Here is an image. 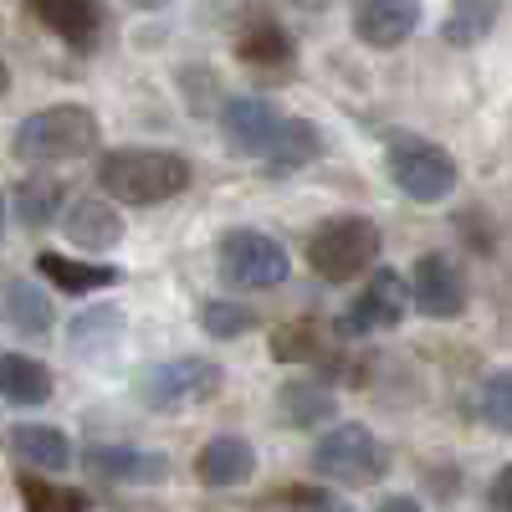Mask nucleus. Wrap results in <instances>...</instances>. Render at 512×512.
Segmentation results:
<instances>
[{"label": "nucleus", "mask_w": 512, "mask_h": 512, "mask_svg": "<svg viewBox=\"0 0 512 512\" xmlns=\"http://www.w3.org/2000/svg\"><path fill=\"white\" fill-rule=\"evenodd\" d=\"M190 185V159L175 149H113L98 159V190L113 205H159Z\"/></svg>", "instance_id": "1"}, {"label": "nucleus", "mask_w": 512, "mask_h": 512, "mask_svg": "<svg viewBox=\"0 0 512 512\" xmlns=\"http://www.w3.org/2000/svg\"><path fill=\"white\" fill-rule=\"evenodd\" d=\"M98 139H103V128H98V118L88 108L82 103H57V108H41L26 123H16L11 154L21 164H67V159L93 154Z\"/></svg>", "instance_id": "2"}, {"label": "nucleus", "mask_w": 512, "mask_h": 512, "mask_svg": "<svg viewBox=\"0 0 512 512\" xmlns=\"http://www.w3.org/2000/svg\"><path fill=\"white\" fill-rule=\"evenodd\" d=\"M379 246H384V236L369 216H328L308 236V267L323 282H354L359 272H369L379 262Z\"/></svg>", "instance_id": "3"}, {"label": "nucleus", "mask_w": 512, "mask_h": 512, "mask_svg": "<svg viewBox=\"0 0 512 512\" xmlns=\"http://www.w3.org/2000/svg\"><path fill=\"white\" fill-rule=\"evenodd\" d=\"M221 384H226V374H221V364H210V359H164V364L139 369L134 395L154 415H180L190 405H210L221 395Z\"/></svg>", "instance_id": "4"}, {"label": "nucleus", "mask_w": 512, "mask_h": 512, "mask_svg": "<svg viewBox=\"0 0 512 512\" xmlns=\"http://www.w3.org/2000/svg\"><path fill=\"white\" fill-rule=\"evenodd\" d=\"M384 169L400 185V195H410L420 205H436L456 190V159L420 134H395L384 144Z\"/></svg>", "instance_id": "5"}, {"label": "nucleus", "mask_w": 512, "mask_h": 512, "mask_svg": "<svg viewBox=\"0 0 512 512\" xmlns=\"http://www.w3.org/2000/svg\"><path fill=\"white\" fill-rule=\"evenodd\" d=\"M313 472L344 487H369L390 472V451L369 431V425H333L313 446Z\"/></svg>", "instance_id": "6"}, {"label": "nucleus", "mask_w": 512, "mask_h": 512, "mask_svg": "<svg viewBox=\"0 0 512 512\" xmlns=\"http://www.w3.org/2000/svg\"><path fill=\"white\" fill-rule=\"evenodd\" d=\"M216 267H221V277L236 282V287H282L287 272H292L282 241L267 236V231H256V226H236V231L221 236Z\"/></svg>", "instance_id": "7"}, {"label": "nucleus", "mask_w": 512, "mask_h": 512, "mask_svg": "<svg viewBox=\"0 0 512 512\" xmlns=\"http://www.w3.org/2000/svg\"><path fill=\"white\" fill-rule=\"evenodd\" d=\"M405 308H410V277H400L395 267H379L359 297L344 308L338 318V333L344 338H364V333H379V328H400L405 323Z\"/></svg>", "instance_id": "8"}, {"label": "nucleus", "mask_w": 512, "mask_h": 512, "mask_svg": "<svg viewBox=\"0 0 512 512\" xmlns=\"http://www.w3.org/2000/svg\"><path fill=\"white\" fill-rule=\"evenodd\" d=\"M410 303L425 313V318H461L466 308V277L451 256L441 251H425L420 262L410 267Z\"/></svg>", "instance_id": "9"}, {"label": "nucleus", "mask_w": 512, "mask_h": 512, "mask_svg": "<svg viewBox=\"0 0 512 512\" xmlns=\"http://www.w3.org/2000/svg\"><path fill=\"white\" fill-rule=\"evenodd\" d=\"M82 472L113 487H154L169 477V456L139 451V446H88L82 451Z\"/></svg>", "instance_id": "10"}, {"label": "nucleus", "mask_w": 512, "mask_h": 512, "mask_svg": "<svg viewBox=\"0 0 512 512\" xmlns=\"http://www.w3.org/2000/svg\"><path fill=\"white\" fill-rule=\"evenodd\" d=\"M354 36L374 52H390L420 26V0H349Z\"/></svg>", "instance_id": "11"}, {"label": "nucleus", "mask_w": 512, "mask_h": 512, "mask_svg": "<svg viewBox=\"0 0 512 512\" xmlns=\"http://www.w3.org/2000/svg\"><path fill=\"white\" fill-rule=\"evenodd\" d=\"M277 134V108L267 98H226L221 103V139L236 154H267Z\"/></svg>", "instance_id": "12"}, {"label": "nucleus", "mask_w": 512, "mask_h": 512, "mask_svg": "<svg viewBox=\"0 0 512 512\" xmlns=\"http://www.w3.org/2000/svg\"><path fill=\"white\" fill-rule=\"evenodd\" d=\"M26 6H31V16L47 26L52 36H62L67 47H77V52L98 47V31H103L98 0H26Z\"/></svg>", "instance_id": "13"}, {"label": "nucleus", "mask_w": 512, "mask_h": 512, "mask_svg": "<svg viewBox=\"0 0 512 512\" xmlns=\"http://www.w3.org/2000/svg\"><path fill=\"white\" fill-rule=\"evenodd\" d=\"M62 226L67 236L82 246V251H113L123 241V216H118V205L103 200V195H82L62 210Z\"/></svg>", "instance_id": "14"}, {"label": "nucleus", "mask_w": 512, "mask_h": 512, "mask_svg": "<svg viewBox=\"0 0 512 512\" xmlns=\"http://www.w3.org/2000/svg\"><path fill=\"white\" fill-rule=\"evenodd\" d=\"M195 472L205 487H246L256 477V451L246 436H216V441H205Z\"/></svg>", "instance_id": "15"}, {"label": "nucleus", "mask_w": 512, "mask_h": 512, "mask_svg": "<svg viewBox=\"0 0 512 512\" xmlns=\"http://www.w3.org/2000/svg\"><path fill=\"white\" fill-rule=\"evenodd\" d=\"M338 400H333V384L323 379H287L277 390V415L287 425H297V431H313V425L333 420Z\"/></svg>", "instance_id": "16"}, {"label": "nucleus", "mask_w": 512, "mask_h": 512, "mask_svg": "<svg viewBox=\"0 0 512 512\" xmlns=\"http://www.w3.org/2000/svg\"><path fill=\"white\" fill-rule=\"evenodd\" d=\"M0 318H6L16 333H52V297L41 292L31 277H16L0 287Z\"/></svg>", "instance_id": "17"}, {"label": "nucleus", "mask_w": 512, "mask_h": 512, "mask_svg": "<svg viewBox=\"0 0 512 512\" xmlns=\"http://www.w3.org/2000/svg\"><path fill=\"white\" fill-rule=\"evenodd\" d=\"M36 272L41 277H52L62 292H72V297H82V292H103V287H113L123 272L118 267H108V262H77V256H62V251H41L36 256Z\"/></svg>", "instance_id": "18"}, {"label": "nucleus", "mask_w": 512, "mask_h": 512, "mask_svg": "<svg viewBox=\"0 0 512 512\" xmlns=\"http://www.w3.org/2000/svg\"><path fill=\"white\" fill-rule=\"evenodd\" d=\"M323 154V134L308 118H277V134L267 144V169H303Z\"/></svg>", "instance_id": "19"}, {"label": "nucleus", "mask_w": 512, "mask_h": 512, "mask_svg": "<svg viewBox=\"0 0 512 512\" xmlns=\"http://www.w3.org/2000/svg\"><path fill=\"white\" fill-rule=\"evenodd\" d=\"M62 205H67V185L57 175H26L16 185V221L26 231H41V226H52L62 216Z\"/></svg>", "instance_id": "20"}, {"label": "nucleus", "mask_w": 512, "mask_h": 512, "mask_svg": "<svg viewBox=\"0 0 512 512\" xmlns=\"http://www.w3.org/2000/svg\"><path fill=\"white\" fill-rule=\"evenodd\" d=\"M0 400L11 405H47L52 400V374L26 354H0Z\"/></svg>", "instance_id": "21"}, {"label": "nucleus", "mask_w": 512, "mask_h": 512, "mask_svg": "<svg viewBox=\"0 0 512 512\" xmlns=\"http://www.w3.org/2000/svg\"><path fill=\"white\" fill-rule=\"evenodd\" d=\"M11 446H16L21 461L41 466V472H62V466L72 461V441H67V431H57V425H16Z\"/></svg>", "instance_id": "22"}, {"label": "nucleus", "mask_w": 512, "mask_h": 512, "mask_svg": "<svg viewBox=\"0 0 512 512\" xmlns=\"http://www.w3.org/2000/svg\"><path fill=\"white\" fill-rule=\"evenodd\" d=\"M236 57L251 62V67H287L292 62V41L277 21H251L241 36H236Z\"/></svg>", "instance_id": "23"}, {"label": "nucleus", "mask_w": 512, "mask_h": 512, "mask_svg": "<svg viewBox=\"0 0 512 512\" xmlns=\"http://www.w3.org/2000/svg\"><path fill=\"white\" fill-rule=\"evenodd\" d=\"M497 26V0H451V11L441 21V36L451 47H477V41Z\"/></svg>", "instance_id": "24"}, {"label": "nucleus", "mask_w": 512, "mask_h": 512, "mask_svg": "<svg viewBox=\"0 0 512 512\" xmlns=\"http://www.w3.org/2000/svg\"><path fill=\"white\" fill-rule=\"evenodd\" d=\"M16 492H21V507H26V512H88V492L41 482V477H31V472L16 482Z\"/></svg>", "instance_id": "25"}, {"label": "nucleus", "mask_w": 512, "mask_h": 512, "mask_svg": "<svg viewBox=\"0 0 512 512\" xmlns=\"http://www.w3.org/2000/svg\"><path fill=\"white\" fill-rule=\"evenodd\" d=\"M118 333H123V313L118 308H93V313H82L72 323V349L82 354H103L118 344Z\"/></svg>", "instance_id": "26"}, {"label": "nucleus", "mask_w": 512, "mask_h": 512, "mask_svg": "<svg viewBox=\"0 0 512 512\" xmlns=\"http://www.w3.org/2000/svg\"><path fill=\"white\" fill-rule=\"evenodd\" d=\"M200 328L210 338H241V333L256 328V313L231 303V297H210V303H200Z\"/></svg>", "instance_id": "27"}, {"label": "nucleus", "mask_w": 512, "mask_h": 512, "mask_svg": "<svg viewBox=\"0 0 512 512\" xmlns=\"http://www.w3.org/2000/svg\"><path fill=\"white\" fill-rule=\"evenodd\" d=\"M482 420L492 431H512V369L482 384Z\"/></svg>", "instance_id": "28"}, {"label": "nucleus", "mask_w": 512, "mask_h": 512, "mask_svg": "<svg viewBox=\"0 0 512 512\" xmlns=\"http://www.w3.org/2000/svg\"><path fill=\"white\" fill-rule=\"evenodd\" d=\"M272 354L277 359H313V328H303V323L277 328L272 333Z\"/></svg>", "instance_id": "29"}, {"label": "nucleus", "mask_w": 512, "mask_h": 512, "mask_svg": "<svg viewBox=\"0 0 512 512\" xmlns=\"http://www.w3.org/2000/svg\"><path fill=\"white\" fill-rule=\"evenodd\" d=\"M487 512H512V466H502V472L492 477V487H487Z\"/></svg>", "instance_id": "30"}, {"label": "nucleus", "mask_w": 512, "mask_h": 512, "mask_svg": "<svg viewBox=\"0 0 512 512\" xmlns=\"http://www.w3.org/2000/svg\"><path fill=\"white\" fill-rule=\"evenodd\" d=\"M379 512H420V502H415V497H384Z\"/></svg>", "instance_id": "31"}, {"label": "nucleus", "mask_w": 512, "mask_h": 512, "mask_svg": "<svg viewBox=\"0 0 512 512\" xmlns=\"http://www.w3.org/2000/svg\"><path fill=\"white\" fill-rule=\"evenodd\" d=\"M11 93V67H6V57H0V98Z\"/></svg>", "instance_id": "32"}, {"label": "nucleus", "mask_w": 512, "mask_h": 512, "mask_svg": "<svg viewBox=\"0 0 512 512\" xmlns=\"http://www.w3.org/2000/svg\"><path fill=\"white\" fill-rule=\"evenodd\" d=\"M292 6H303V11H328L333 0H292Z\"/></svg>", "instance_id": "33"}, {"label": "nucleus", "mask_w": 512, "mask_h": 512, "mask_svg": "<svg viewBox=\"0 0 512 512\" xmlns=\"http://www.w3.org/2000/svg\"><path fill=\"white\" fill-rule=\"evenodd\" d=\"M128 6H139V11H159V6H169V0H128Z\"/></svg>", "instance_id": "34"}, {"label": "nucleus", "mask_w": 512, "mask_h": 512, "mask_svg": "<svg viewBox=\"0 0 512 512\" xmlns=\"http://www.w3.org/2000/svg\"><path fill=\"white\" fill-rule=\"evenodd\" d=\"M313 512H349V507H344V502H318Z\"/></svg>", "instance_id": "35"}, {"label": "nucleus", "mask_w": 512, "mask_h": 512, "mask_svg": "<svg viewBox=\"0 0 512 512\" xmlns=\"http://www.w3.org/2000/svg\"><path fill=\"white\" fill-rule=\"evenodd\" d=\"M0 236H6V190H0Z\"/></svg>", "instance_id": "36"}]
</instances>
